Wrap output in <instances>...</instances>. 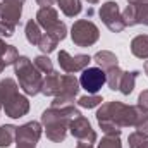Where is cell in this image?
I'll return each instance as SVG.
<instances>
[{
	"instance_id": "6da1fadb",
	"label": "cell",
	"mask_w": 148,
	"mask_h": 148,
	"mask_svg": "<svg viewBox=\"0 0 148 148\" xmlns=\"http://www.w3.org/2000/svg\"><path fill=\"white\" fill-rule=\"evenodd\" d=\"M145 119H148V112L140 105H124L121 102L103 103L97 112V121L107 136H121V127H138Z\"/></svg>"
},
{
	"instance_id": "7a4b0ae2",
	"label": "cell",
	"mask_w": 148,
	"mask_h": 148,
	"mask_svg": "<svg viewBox=\"0 0 148 148\" xmlns=\"http://www.w3.org/2000/svg\"><path fill=\"white\" fill-rule=\"evenodd\" d=\"M81 115L76 107H66V109H57V107H50L48 110L41 114V122L45 124V133L47 138L53 143H60L66 140L67 129H69V122L74 117Z\"/></svg>"
},
{
	"instance_id": "3957f363",
	"label": "cell",
	"mask_w": 148,
	"mask_h": 148,
	"mask_svg": "<svg viewBox=\"0 0 148 148\" xmlns=\"http://www.w3.org/2000/svg\"><path fill=\"white\" fill-rule=\"evenodd\" d=\"M14 69L16 76L19 79V86L23 88V91L26 95H38L41 93V84H43V77L36 66L28 59V57H17V60L14 62Z\"/></svg>"
},
{
	"instance_id": "277c9868",
	"label": "cell",
	"mask_w": 148,
	"mask_h": 148,
	"mask_svg": "<svg viewBox=\"0 0 148 148\" xmlns=\"http://www.w3.org/2000/svg\"><path fill=\"white\" fill-rule=\"evenodd\" d=\"M71 38H73L74 45H77V47H91L98 41L100 31L95 23H91L88 19H79L71 28Z\"/></svg>"
},
{
	"instance_id": "5b68a950",
	"label": "cell",
	"mask_w": 148,
	"mask_h": 148,
	"mask_svg": "<svg viewBox=\"0 0 148 148\" xmlns=\"http://www.w3.org/2000/svg\"><path fill=\"white\" fill-rule=\"evenodd\" d=\"M98 14H100L102 21H103V24H105L110 31H114V33H121V31L126 28L124 19H122V12H121L117 2H114V0L105 2V3L100 7Z\"/></svg>"
},
{
	"instance_id": "8992f818",
	"label": "cell",
	"mask_w": 148,
	"mask_h": 148,
	"mask_svg": "<svg viewBox=\"0 0 148 148\" xmlns=\"http://www.w3.org/2000/svg\"><path fill=\"white\" fill-rule=\"evenodd\" d=\"M105 83H107V73L100 67H86L79 77V84L88 91V95H97Z\"/></svg>"
},
{
	"instance_id": "52a82bcc",
	"label": "cell",
	"mask_w": 148,
	"mask_h": 148,
	"mask_svg": "<svg viewBox=\"0 0 148 148\" xmlns=\"http://www.w3.org/2000/svg\"><path fill=\"white\" fill-rule=\"evenodd\" d=\"M57 60H59V66L64 73H77V71H84L90 62H91V57L90 55H84V53H79V55H71L69 52L66 50H60L59 55H57Z\"/></svg>"
},
{
	"instance_id": "ba28073f",
	"label": "cell",
	"mask_w": 148,
	"mask_h": 148,
	"mask_svg": "<svg viewBox=\"0 0 148 148\" xmlns=\"http://www.w3.org/2000/svg\"><path fill=\"white\" fill-rule=\"evenodd\" d=\"M40 138H41V124L36 121L26 122L16 129L17 147H36Z\"/></svg>"
},
{
	"instance_id": "9c48e42d",
	"label": "cell",
	"mask_w": 148,
	"mask_h": 148,
	"mask_svg": "<svg viewBox=\"0 0 148 148\" xmlns=\"http://www.w3.org/2000/svg\"><path fill=\"white\" fill-rule=\"evenodd\" d=\"M69 131H71V134H73L74 138L79 140L81 143L91 145V143L97 141V133L91 129L90 121H88L86 117H83V115L74 117L73 121L69 122Z\"/></svg>"
},
{
	"instance_id": "30bf717a",
	"label": "cell",
	"mask_w": 148,
	"mask_h": 148,
	"mask_svg": "<svg viewBox=\"0 0 148 148\" xmlns=\"http://www.w3.org/2000/svg\"><path fill=\"white\" fill-rule=\"evenodd\" d=\"M3 110H5V114L9 117L19 119V117H23V115L28 114V110H29V102H28V98L24 95H21L17 91L12 97H9V98L3 100Z\"/></svg>"
},
{
	"instance_id": "8fae6325",
	"label": "cell",
	"mask_w": 148,
	"mask_h": 148,
	"mask_svg": "<svg viewBox=\"0 0 148 148\" xmlns=\"http://www.w3.org/2000/svg\"><path fill=\"white\" fill-rule=\"evenodd\" d=\"M21 14H23V3L21 2H16V0H2L0 3V17L16 26L21 19Z\"/></svg>"
},
{
	"instance_id": "7c38bea8",
	"label": "cell",
	"mask_w": 148,
	"mask_h": 148,
	"mask_svg": "<svg viewBox=\"0 0 148 148\" xmlns=\"http://www.w3.org/2000/svg\"><path fill=\"white\" fill-rule=\"evenodd\" d=\"M36 23L40 24V28H43L45 31H50L60 21H59V14H57V10L53 7H41L36 14Z\"/></svg>"
},
{
	"instance_id": "4fadbf2b",
	"label": "cell",
	"mask_w": 148,
	"mask_h": 148,
	"mask_svg": "<svg viewBox=\"0 0 148 148\" xmlns=\"http://www.w3.org/2000/svg\"><path fill=\"white\" fill-rule=\"evenodd\" d=\"M60 86H62V74L52 71L50 74H47V77L43 79L41 93L45 97H57V95H60Z\"/></svg>"
},
{
	"instance_id": "5bb4252c",
	"label": "cell",
	"mask_w": 148,
	"mask_h": 148,
	"mask_svg": "<svg viewBox=\"0 0 148 148\" xmlns=\"http://www.w3.org/2000/svg\"><path fill=\"white\" fill-rule=\"evenodd\" d=\"M79 79H76L73 74H64L62 76V86H60V95L66 97H76L79 93ZM59 97V95H57Z\"/></svg>"
},
{
	"instance_id": "9a60e30c",
	"label": "cell",
	"mask_w": 148,
	"mask_h": 148,
	"mask_svg": "<svg viewBox=\"0 0 148 148\" xmlns=\"http://www.w3.org/2000/svg\"><path fill=\"white\" fill-rule=\"evenodd\" d=\"M93 60H95V62L98 64V67L103 69V71H109V69H112V67L119 66V64H117V57H115V53H112V52H109V50L97 52L95 57H93Z\"/></svg>"
},
{
	"instance_id": "2e32d148",
	"label": "cell",
	"mask_w": 148,
	"mask_h": 148,
	"mask_svg": "<svg viewBox=\"0 0 148 148\" xmlns=\"http://www.w3.org/2000/svg\"><path fill=\"white\" fill-rule=\"evenodd\" d=\"M131 52L138 59H148V35H138L131 41Z\"/></svg>"
},
{
	"instance_id": "e0dca14e",
	"label": "cell",
	"mask_w": 148,
	"mask_h": 148,
	"mask_svg": "<svg viewBox=\"0 0 148 148\" xmlns=\"http://www.w3.org/2000/svg\"><path fill=\"white\" fill-rule=\"evenodd\" d=\"M140 71H131V73H122L121 83H119V91L122 95H129L134 90V81L138 77Z\"/></svg>"
},
{
	"instance_id": "ac0fdd59",
	"label": "cell",
	"mask_w": 148,
	"mask_h": 148,
	"mask_svg": "<svg viewBox=\"0 0 148 148\" xmlns=\"http://www.w3.org/2000/svg\"><path fill=\"white\" fill-rule=\"evenodd\" d=\"M41 36H43V33H41L40 24H38L35 19H29V21L26 23V40H28L31 45H36L38 47Z\"/></svg>"
},
{
	"instance_id": "d6986e66",
	"label": "cell",
	"mask_w": 148,
	"mask_h": 148,
	"mask_svg": "<svg viewBox=\"0 0 148 148\" xmlns=\"http://www.w3.org/2000/svg\"><path fill=\"white\" fill-rule=\"evenodd\" d=\"M57 3L67 17H74L81 12V2L79 0H57Z\"/></svg>"
},
{
	"instance_id": "ffe728a7",
	"label": "cell",
	"mask_w": 148,
	"mask_h": 148,
	"mask_svg": "<svg viewBox=\"0 0 148 148\" xmlns=\"http://www.w3.org/2000/svg\"><path fill=\"white\" fill-rule=\"evenodd\" d=\"M16 129L10 124H5L0 127V148H7L12 145V141L16 140Z\"/></svg>"
},
{
	"instance_id": "44dd1931",
	"label": "cell",
	"mask_w": 148,
	"mask_h": 148,
	"mask_svg": "<svg viewBox=\"0 0 148 148\" xmlns=\"http://www.w3.org/2000/svg\"><path fill=\"white\" fill-rule=\"evenodd\" d=\"M14 93H17V84H16V81L10 79V77L2 79V81H0V97H2V102H3L5 98L12 97Z\"/></svg>"
},
{
	"instance_id": "7402d4cb",
	"label": "cell",
	"mask_w": 148,
	"mask_h": 148,
	"mask_svg": "<svg viewBox=\"0 0 148 148\" xmlns=\"http://www.w3.org/2000/svg\"><path fill=\"white\" fill-rule=\"evenodd\" d=\"M122 69H119V66H115V67H112L107 71V84H109V88L110 90H119V83H121V77H122Z\"/></svg>"
},
{
	"instance_id": "603a6c76",
	"label": "cell",
	"mask_w": 148,
	"mask_h": 148,
	"mask_svg": "<svg viewBox=\"0 0 148 148\" xmlns=\"http://www.w3.org/2000/svg\"><path fill=\"white\" fill-rule=\"evenodd\" d=\"M102 102H103V98L100 95H84L77 100V105L83 107V109H93V107L100 105Z\"/></svg>"
},
{
	"instance_id": "cb8c5ba5",
	"label": "cell",
	"mask_w": 148,
	"mask_h": 148,
	"mask_svg": "<svg viewBox=\"0 0 148 148\" xmlns=\"http://www.w3.org/2000/svg\"><path fill=\"white\" fill-rule=\"evenodd\" d=\"M33 64L36 66L38 71L43 73V74H50L52 71H53V64H52V60H50L47 55H38Z\"/></svg>"
},
{
	"instance_id": "d4e9b609",
	"label": "cell",
	"mask_w": 148,
	"mask_h": 148,
	"mask_svg": "<svg viewBox=\"0 0 148 148\" xmlns=\"http://www.w3.org/2000/svg\"><path fill=\"white\" fill-rule=\"evenodd\" d=\"M57 43H59L57 40H53V38L50 36V35L43 33V36H41L40 43H38V48H40L43 53H50V52H53V50H55Z\"/></svg>"
},
{
	"instance_id": "484cf974",
	"label": "cell",
	"mask_w": 148,
	"mask_h": 148,
	"mask_svg": "<svg viewBox=\"0 0 148 148\" xmlns=\"http://www.w3.org/2000/svg\"><path fill=\"white\" fill-rule=\"evenodd\" d=\"M134 9H136V24L148 26V3L134 5Z\"/></svg>"
},
{
	"instance_id": "4316f807",
	"label": "cell",
	"mask_w": 148,
	"mask_h": 148,
	"mask_svg": "<svg viewBox=\"0 0 148 148\" xmlns=\"http://www.w3.org/2000/svg\"><path fill=\"white\" fill-rule=\"evenodd\" d=\"M122 19H124V24L126 26H134L136 24V9H134V5L129 3L122 10Z\"/></svg>"
},
{
	"instance_id": "83f0119b",
	"label": "cell",
	"mask_w": 148,
	"mask_h": 148,
	"mask_svg": "<svg viewBox=\"0 0 148 148\" xmlns=\"http://www.w3.org/2000/svg\"><path fill=\"white\" fill-rule=\"evenodd\" d=\"M127 141H129V148H143L147 145V138L143 134H140L138 131L131 133L129 138H127Z\"/></svg>"
},
{
	"instance_id": "f1b7e54d",
	"label": "cell",
	"mask_w": 148,
	"mask_h": 148,
	"mask_svg": "<svg viewBox=\"0 0 148 148\" xmlns=\"http://www.w3.org/2000/svg\"><path fill=\"white\" fill-rule=\"evenodd\" d=\"M98 148H122V145H121L119 136H105V138L100 141Z\"/></svg>"
},
{
	"instance_id": "f546056e",
	"label": "cell",
	"mask_w": 148,
	"mask_h": 148,
	"mask_svg": "<svg viewBox=\"0 0 148 148\" xmlns=\"http://www.w3.org/2000/svg\"><path fill=\"white\" fill-rule=\"evenodd\" d=\"M138 105H140L143 110L148 112V90H145V91L140 93V97H138Z\"/></svg>"
},
{
	"instance_id": "4dcf8cb0",
	"label": "cell",
	"mask_w": 148,
	"mask_h": 148,
	"mask_svg": "<svg viewBox=\"0 0 148 148\" xmlns=\"http://www.w3.org/2000/svg\"><path fill=\"white\" fill-rule=\"evenodd\" d=\"M136 131H138L140 134H143L145 138H148V119H145V121L136 127Z\"/></svg>"
},
{
	"instance_id": "1f68e13d",
	"label": "cell",
	"mask_w": 148,
	"mask_h": 148,
	"mask_svg": "<svg viewBox=\"0 0 148 148\" xmlns=\"http://www.w3.org/2000/svg\"><path fill=\"white\" fill-rule=\"evenodd\" d=\"M57 0H36V3L40 7H52Z\"/></svg>"
},
{
	"instance_id": "d6a6232c",
	"label": "cell",
	"mask_w": 148,
	"mask_h": 148,
	"mask_svg": "<svg viewBox=\"0 0 148 148\" xmlns=\"http://www.w3.org/2000/svg\"><path fill=\"white\" fill-rule=\"evenodd\" d=\"M7 48H9V45H5V41H2V40H0V59L3 57V53L7 52Z\"/></svg>"
},
{
	"instance_id": "836d02e7",
	"label": "cell",
	"mask_w": 148,
	"mask_h": 148,
	"mask_svg": "<svg viewBox=\"0 0 148 148\" xmlns=\"http://www.w3.org/2000/svg\"><path fill=\"white\" fill-rule=\"evenodd\" d=\"M76 148H93V147H91V145H88V143H81V141H79Z\"/></svg>"
},
{
	"instance_id": "e575fe53",
	"label": "cell",
	"mask_w": 148,
	"mask_h": 148,
	"mask_svg": "<svg viewBox=\"0 0 148 148\" xmlns=\"http://www.w3.org/2000/svg\"><path fill=\"white\" fill-rule=\"evenodd\" d=\"M5 67H7V66H5V62H3V60H2V59H0V73H2V71H3V69H5Z\"/></svg>"
},
{
	"instance_id": "d590c367",
	"label": "cell",
	"mask_w": 148,
	"mask_h": 148,
	"mask_svg": "<svg viewBox=\"0 0 148 148\" xmlns=\"http://www.w3.org/2000/svg\"><path fill=\"white\" fill-rule=\"evenodd\" d=\"M145 73H147V76H148V60L145 62Z\"/></svg>"
},
{
	"instance_id": "8d00e7d4",
	"label": "cell",
	"mask_w": 148,
	"mask_h": 148,
	"mask_svg": "<svg viewBox=\"0 0 148 148\" xmlns=\"http://www.w3.org/2000/svg\"><path fill=\"white\" fill-rule=\"evenodd\" d=\"M88 2H90V3H98L100 0H88Z\"/></svg>"
},
{
	"instance_id": "74e56055",
	"label": "cell",
	"mask_w": 148,
	"mask_h": 148,
	"mask_svg": "<svg viewBox=\"0 0 148 148\" xmlns=\"http://www.w3.org/2000/svg\"><path fill=\"white\" fill-rule=\"evenodd\" d=\"M3 107V102H2V97H0V109Z\"/></svg>"
},
{
	"instance_id": "f35d334b",
	"label": "cell",
	"mask_w": 148,
	"mask_h": 148,
	"mask_svg": "<svg viewBox=\"0 0 148 148\" xmlns=\"http://www.w3.org/2000/svg\"><path fill=\"white\" fill-rule=\"evenodd\" d=\"M17 148H35V147H17Z\"/></svg>"
},
{
	"instance_id": "ab89813d",
	"label": "cell",
	"mask_w": 148,
	"mask_h": 148,
	"mask_svg": "<svg viewBox=\"0 0 148 148\" xmlns=\"http://www.w3.org/2000/svg\"><path fill=\"white\" fill-rule=\"evenodd\" d=\"M143 148H148V141H147V145H145V147H143Z\"/></svg>"
}]
</instances>
